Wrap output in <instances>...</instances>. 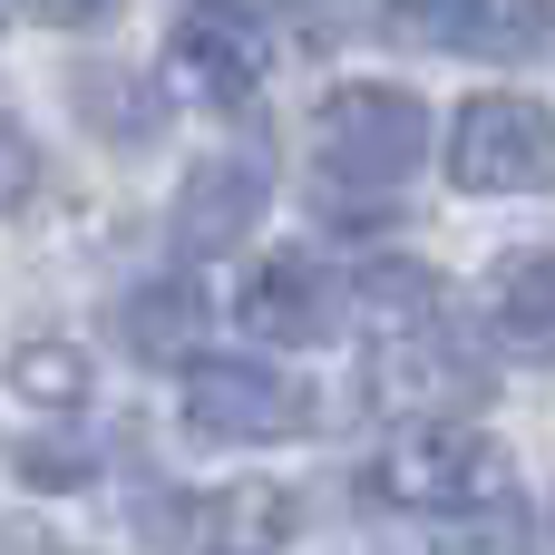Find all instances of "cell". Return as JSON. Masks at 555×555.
<instances>
[{
  "instance_id": "52a82bcc",
  "label": "cell",
  "mask_w": 555,
  "mask_h": 555,
  "mask_svg": "<svg viewBox=\"0 0 555 555\" xmlns=\"http://www.w3.org/2000/svg\"><path fill=\"white\" fill-rule=\"evenodd\" d=\"M371 351H380V400H439V390H478V371H459V361H468V341H459V322H449V312L390 322V332H371Z\"/></svg>"
},
{
  "instance_id": "277c9868",
  "label": "cell",
  "mask_w": 555,
  "mask_h": 555,
  "mask_svg": "<svg viewBox=\"0 0 555 555\" xmlns=\"http://www.w3.org/2000/svg\"><path fill=\"white\" fill-rule=\"evenodd\" d=\"M263 68H273V49H263V29L234 0H185V20H176V88H195L205 107H244L263 88Z\"/></svg>"
},
{
  "instance_id": "5b68a950",
  "label": "cell",
  "mask_w": 555,
  "mask_h": 555,
  "mask_svg": "<svg viewBox=\"0 0 555 555\" xmlns=\"http://www.w3.org/2000/svg\"><path fill=\"white\" fill-rule=\"evenodd\" d=\"M185 420L205 439H283L302 420V390L263 361H195L185 371Z\"/></svg>"
},
{
  "instance_id": "8fae6325",
  "label": "cell",
  "mask_w": 555,
  "mask_h": 555,
  "mask_svg": "<svg viewBox=\"0 0 555 555\" xmlns=\"http://www.w3.org/2000/svg\"><path fill=\"white\" fill-rule=\"evenodd\" d=\"M195 332H205L195 283H156V293H137V302H127V341H137V361H205V351H195Z\"/></svg>"
},
{
  "instance_id": "30bf717a",
  "label": "cell",
  "mask_w": 555,
  "mask_h": 555,
  "mask_svg": "<svg viewBox=\"0 0 555 555\" xmlns=\"http://www.w3.org/2000/svg\"><path fill=\"white\" fill-rule=\"evenodd\" d=\"M498 332L517 351H555V254H507L498 263Z\"/></svg>"
},
{
  "instance_id": "8992f818",
  "label": "cell",
  "mask_w": 555,
  "mask_h": 555,
  "mask_svg": "<svg viewBox=\"0 0 555 555\" xmlns=\"http://www.w3.org/2000/svg\"><path fill=\"white\" fill-rule=\"evenodd\" d=\"M244 332L254 341H283V351H302V341H322L332 332V283H322V263L312 254H273V263H254V283H244Z\"/></svg>"
},
{
  "instance_id": "ba28073f",
  "label": "cell",
  "mask_w": 555,
  "mask_h": 555,
  "mask_svg": "<svg viewBox=\"0 0 555 555\" xmlns=\"http://www.w3.org/2000/svg\"><path fill=\"white\" fill-rule=\"evenodd\" d=\"M195 546H205V555H283V546H293V488H273V478H234V488L195 498Z\"/></svg>"
},
{
  "instance_id": "9a60e30c",
  "label": "cell",
  "mask_w": 555,
  "mask_h": 555,
  "mask_svg": "<svg viewBox=\"0 0 555 555\" xmlns=\"http://www.w3.org/2000/svg\"><path fill=\"white\" fill-rule=\"evenodd\" d=\"M29 185H39V146L0 117V215H10V205H29Z\"/></svg>"
},
{
  "instance_id": "6da1fadb",
  "label": "cell",
  "mask_w": 555,
  "mask_h": 555,
  "mask_svg": "<svg viewBox=\"0 0 555 555\" xmlns=\"http://www.w3.org/2000/svg\"><path fill=\"white\" fill-rule=\"evenodd\" d=\"M371 498L400 507V517H468V507L507 498V459H498V439L429 420V429H400L371 459Z\"/></svg>"
},
{
  "instance_id": "9c48e42d",
  "label": "cell",
  "mask_w": 555,
  "mask_h": 555,
  "mask_svg": "<svg viewBox=\"0 0 555 555\" xmlns=\"http://www.w3.org/2000/svg\"><path fill=\"white\" fill-rule=\"evenodd\" d=\"M254 205H263V176H254L244 156L195 166V176H185V205H176V244H185V254H224V244L254 224Z\"/></svg>"
},
{
  "instance_id": "3957f363",
  "label": "cell",
  "mask_w": 555,
  "mask_h": 555,
  "mask_svg": "<svg viewBox=\"0 0 555 555\" xmlns=\"http://www.w3.org/2000/svg\"><path fill=\"white\" fill-rule=\"evenodd\" d=\"M449 176L468 195H546L555 185V117L537 98H468L449 127Z\"/></svg>"
},
{
  "instance_id": "5bb4252c",
  "label": "cell",
  "mask_w": 555,
  "mask_h": 555,
  "mask_svg": "<svg viewBox=\"0 0 555 555\" xmlns=\"http://www.w3.org/2000/svg\"><path fill=\"white\" fill-rule=\"evenodd\" d=\"M390 29L420 49H478L488 39V0H390Z\"/></svg>"
},
{
  "instance_id": "7a4b0ae2",
  "label": "cell",
  "mask_w": 555,
  "mask_h": 555,
  "mask_svg": "<svg viewBox=\"0 0 555 555\" xmlns=\"http://www.w3.org/2000/svg\"><path fill=\"white\" fill-rule=\"evenodd\" d=\"M420 156H429V107L410 88L361 78V88H332L322 98V166L341 185H400Z\"/></svg>"
},
{
  "instance_id": "2e32d148",
  "label": "cell",
  "mask_w": 555,
  "mask_h": 555,
  "mask_svg": "<svg viewBox=\"0 0 555 555\" xmlns=\"http://www.w3.org/2000/svg\"><path fill=\"white\" fill-rule=\"evenodd\" d=\"M29 10H39V20H59V29H88V20H107L117 0H29Z\"/></svg>"
},
{
  "instance_id": "4fadbf2b",
  "label": "cell",
  "mask_w": 555,
  "mask_h": 555,
  "mask_svg": "<svg viewBox=\"0 0 555 555\" xmlns=\"http://www.w3.org/2000/svg\"><path fill=\"white\" fill-rule=\"evenodd\" d=\"M78 117L98 137H117V146H146L156 137V98L137 78H117V68H78Z\"/></svg>"
},
{
  "instance_id": "7c38bea8",
  "label": "cell",
  "mask_w": 555,
  "mask_h": 555,
  "mask_svg": "<svg viewBox=\"0 0 555 555\" xmlns=\"http://www.w3.org/2000/svg\"><path fill=\"white\" fill-rule=\"evenodd\" d=\"M10 390H20L29 410H78V400L98 390V371H88L78 341H20V351H10Z\"/></svg>"
}]
</instances>
